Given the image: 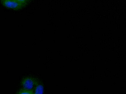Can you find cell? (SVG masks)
<instances>
[{
    "instance_id": "4",
    "label": "cell",
    "mask_w": 126,
    "mask_h": 94,
    "mask_svg": "<svg viewBox=\"0 0 126 94\" xmlns=\"http://www.w3.org/2000/svg\"><path fill=\"white\" fill-rule=\"evenodd\" d=\"M18 94H34V92L33 91L31 90H27L24 89L22 90H20Z\"/></svg>"
},
{
    "instance_id": "1",
    "label": "cell",
    "mask_w": 126,
    "mask_h": 94,
    "mask_svg": "<svg viewBox=\"0 0 126 94\" xmlns=\"http://www.w3.org/2000/svg\"><path fill=\"white\" fill-rule=\"evenodd\" d=\"M22 84L24 89L33 91V90L36 88L37 82L35 79L32 77H26L22 80Z\"/></svg>"
},
{
    "instance_id": "2",
    "label": "cell",
    "mask_w": 126,
    "mask_h": 94,
    "mask_svg": "<svg viewBox=\"0 0 126 94\" xmlns=\"http://www.w3.org/2000/svg\"><path fill=\"white\" fill-rule=\"evenodd\" d=\"M1 3L5 7L14 10H18L23 8L16 0H1Z\"/></svg>"
},
{
    "instance_id": "6",
    "label": "cell",
    "mask_w": 126,
    "mask_h": 94,
    "mask_svg": "<svg viewBox=\"0 0 126 94\" xmlns=\"http://www.w3.org/2000/svg\"></svg>"
},
{
    "instance_id": "5",
    "label": "cell",
    "mask_w": 126,
    "mask_h": 94,
    "mask_svg": "<svg viewBox=\"0 0 126 94\" xmlns=\"http://www.w3.org/2000/svg\"><path fill=\"white\" fill-rule=\"evenodd\" d=\"M16 0L22 7H23L26 5L28 1L30 0Z\"/></svg>"
},
{
    "instance_id": "3",
    "label": "cell",
    "mask_w": 126,
    "mask_h": 94,
    "mask_svg": "<svg viewBox=\"0 0 126 94\" xmlns=\"http://www.w3.org/2000/svg\"><path fill=\"white\" fill-rule=\"evenodd\" d=\"M43 87L42 84H37L35 88L34 94H43Z\"/></svg>"
}]
</instances>
